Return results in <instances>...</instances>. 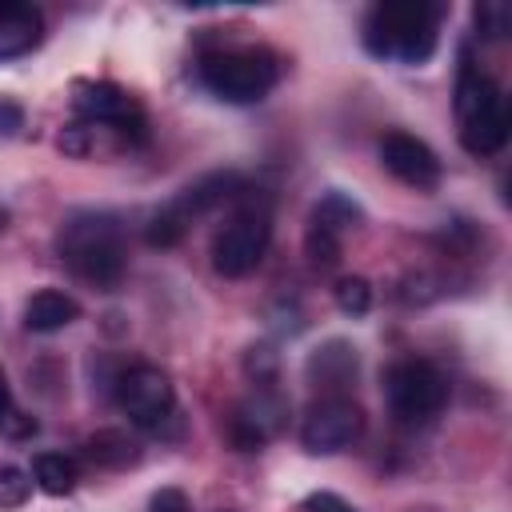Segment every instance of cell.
<instances>
[{
    "label": "cell",
    "mask_w": 512,
    "mask_h": 512,
    "mask_svg": "<svg viewBox=\"0 0 512 512\" xmlns=\"http://www.w3.org/2000/svg\"><path fill=\"white\" fill-rule=\"evenodd\" d=\"M56 252L76 280L100 292H112L128 268L124 228L112 212H72L56 232Z\"/></svg>",
    "instance_id": "6da1fadb"
},
{
    "label": "cell",
    "mask_w": 512,
    "mask_h": 512,
    "mask_svg": "<svg viewBox=\"0 0 512 512\" xmlns=\"http://www.w3.org/2000/svg\"><path fill=\"white\" fill-rule=\"evenodd\" d=\"M436 40H440V4H424V0L376 4L364 20V48L380 60L424 64L432 60Z\"/></svg>",
    "instance_id": "7a4b0ae2"
},
{
    "label": "cell",
    "mask_w": 512,
    "mask_h": 512,
    "mask_svg": "<svg viewBox=\"0 0 512 512\" xmlns=\"http://www.w3.org/2000/svg\"><path fill=\"white\" fill-rule=\"evenodd\" d=\"M456 120H460V144L472 156L500 152L512 124L500 84L468 56L460 60V76H456Z\"/></svg>",
    "instance_id": "3957f363"
},
{
    "label": "cell",
    "mask_w": 512,
    "mask_h": 512,
    "mask_svg": "<svg viewBox=\"0 0 512 512\" xmlns=\"http://www.w3.org/2000/svg\"><path fill=\"white\" fill-rule=\"evenodd\" d=\"M200 84L224 104H256L280 80V56L268 48H220L196 64Z\"/></svg>",
    "instance_id": "277c9868"
},
{
    "label": "cell",
    "mask_w": 512,
    "mask_h": 512,
    "mask_svg": "<svg viewBox=\"0 0 512 512\" xmlns=\"http://www.w3.org/2000/svg\"><path fill=\"white\" fill-rule=\"evenodd\" d=\"M236 200L240 204H236L232 220L212 240V268L224 280H240V276L256 272V264L264 260L268 240H272V208H268V200L244 196V188H240Z\"/></svg>",
    "instance_id": "5b68a950"
},
{
    "label": "cell",
    "mask_w": 512,
    "mask_h": 512,
    "mask_svg": "<svg viewBox=\"0 0 512 512\" xmlns=\"http://www.w3.org/2000/svg\"><path fill=\"white\" fill-rule=\"evenodd\" d=\"M384 400L400 424H432L448 404V380L432 360L408 356L384 372Z\"/></svg>",
    "instance_id": "8992f818"
},
{
    "label": "cell",
    "mask_w": 512,
    "mask_h": 512,
    "mask_svg": "<svg viewBox=\"0 0 512 512\" xmlns=\"http://www.w3.org/2000/svg\"><path fill=\"white\" fill-rule=\"evenodd\" d=\"M240 196V176L236 172H208V176H200L196 184H188L184 192H176L152 220H148V244L152 248H172L184 232H188V224L196 220V216H204V212H212L216 204H224V200H236Z\"/></svg>",
    "instance_id": "52a82bcc"
},
{
    "label": "cell",
    "mask_w": 512,
    "mask_h": 512,
    "mask_svg": "<svg viewBox=\"0 0 512 512\" xmlns=\"http://www.w3.org/2000/svg\"><path fill=\"white\" fill-rule=\"evenodd\" d=\"M112 388H116V404L124 408V416L136 428L160 432L176 416V388H172L168 372L156 368V364H132V368H124Z\"/></svg>",
    "instance_id": "ba28073f"
},
{
    "label": "cell",
    "mask_w": 512,
    "mask_h": 512,
    "mask_svg": "<svg viewBox=\"0 0 512 512\" xmlns=\"http://www.w3.org/2000/svg\"><path fill=\"white\" fill-rule=\"evenodd\" d=\"M364 432V412L352 396L344 392H324L308 404L304 420H300V444L312 456H332L344 452L348 444H356Z\"/></svg>",
    "instance_id": "9c48e42d"
},
{
    "label": "cell",
    "mask_w": 512,
    "mask_h": 512,
    "mask_svg": "<svg viewBox=\"0 0 512 512\" xmlns=\"http://www.w3.org/2000/svg\"><path fill=\"white\" fill-rule=\"evenodd\" d=\"M72 108L80 112L84 124H100L120 140H144V112L136 96H128L112 80H76L72 84Z\"/></svg>",
    "instance_id": "30bf717a"
},
{
    "label": "cell",
    "mask_w": 512,
    "mask_h": 512,
    "mask_svg": "<svg viewBox=\"0 0 512 512\" xmlns=\"http://www.w3.org/2000/svg\"><path fill=\"white\" fill-rule=\"evenodd\" d=\"M380 164L400 184H408L416 192H432L440 184V160H436V152L420 136H412V132H400V128L396 132H384L380 136Z\"/></svg>",
    "instance_id": "8fae6325"
},
{
    "label": "cell",
    "mask_w": 512,
    "mask_h": 512,
    "mask_svg": "<svg viewBox=\"0 0 512 512\" xmlns=\"http://www.w3.org/2000/svg\"><path fill=\"white\" fill-rule=\"evenodd\" d=\"M44 40V16L32 4H0V64L28 56Z\"/></svg>",
    "instance_id": "7c38bea8"
},
{
    "label": "cell",
    "mask_w": 512,
    "mask_h": 512,
    "mask_svg": "<svg viewBox=\"0 0 512 512\" xmlns=\"http://www.w3.org/2000/svg\"><path fill=\"white\" fill-rule=\"evenodd\" d=\"M72 320H80V304L60 292V288H40L28 296L24 304V328L36 332V336H48V332H60L68 328Z\"/></svg>",
    "instance_id": "4fadbf2b"
},
{
    "label": "cell",
    "mask_w": 512,
    "mask_h": 512,
    "mask_svg": "<svg viewBox=\"0 0 512 512\" xmlns=\"http://www.w3.org/2000/svg\"><path fill=\"white\" fill-rule=\"evenodd\" d=\"M84 456L96 464V468H108V472H120V468H132L140 460V444L120 432V428H100L84 440Z\"/></svg>",
    "instance_id": "5bb4252c"
},
{
    "label": "cell",
    "mask_w": 512,
    "mask_h": 512,
    "mask_svg": "<svg viewBox=\"0 0 512 512\" xmlns=\"http://www.w3.org/2000/svg\"><path fill=\"white\" fill-rule=\"evenodd\" d=\"M308 376L320 380L328 392H340V388L356 376V348H348L344 340H328L324 348L312 352V360H308Z\"/></svg>",
    "instance_id": "9a60e30c"
},
{
    "label": "cell",
    "mask_w": 512,
    "mask_h": 512,
    "mask_svg": "<svg viewBox=\"0 0 512 512\" xmlns=\"http://www.w3.org/2000/svg\"><path fill=\"white\" fill-rule=\"evenodd\" d=\"M76 480H80V468L72 456L64 452H36L32 456V484L48 496H68L76 492Z\"/></svg>",
    "instance_id": "2e32d148"
},
{
    "label": "cell",
    "mask_w": 512,
    "mask_h": 512,
    "mask_svg": "<svg viewBox=\"0 0 512 512\" xmlns=\"http://www.w3.org/2000/svg\"><path fill=\"white\" fill-rule=\"evenodd\" d=\"M360 220H364V212H360L344 192H328V196L312 208V224H320V228L336 232L340 240H344L352 228H360Z\"/></svg>",
    "instance_id": "e0dca14e"
},
{
    "label": "cell",
    "mask_w": 512,
    "mask_h": 512,
    "mask_svg": "<svg viewBox=\"0 0 512 512\" xmlns=\"http://www.w3.org/2000/svg\"><path fill=\"white\" fill-rule=\"evenodd\" d=\"M32 432H36V420L16 404L12 384H8V372L0 368V436L4 440H28Z\"/></svg>",
    "instance_id": "ac0fdd59"
},
{
    "label": "cell",
    "mask_w": 512,
    "mask_h": 512,
    "mask_svg": "<svg viewBox=\"0 0 512 512\" xmlns=\"http://www.w3.org/2000/svg\"><path fill=\"white\" fill-rule=\"evenodd\" d=\"M28 496H32V472H24L16 464H0V512L24 508Z\"/></svg>",
    "instance_id": "d6986e66"
},
{
    "label": "cell",
    "mask_w": 512,
    "mask_h": 512,
    "mask_svg": "<svg viewBox=\"0 0 512 512\" xmlns=\"http://www.w3.org/2000/svg\"><path fill=\"white\" fill-rule=\"evenodd\" d=\"M332 296H336V308H340L344 316H364V312L372 308V284H368L364 276H344V280H336Z\"/></svg>",
    "instance_id": "ffe728a7"
},
{
    "label": "cell",
    "mask_w": 512,
    "mask_h": 512,
    "mask_svg": "<svg viewBox=\"0 0 512 512\" xmlns=\"http://www.w3.org/2000/svg\"><path fill=\"white\" fill-rule=\"evenodd\" d=\"M340 248H344V240H340L336 232H328V228H320V224H312V220H308V232H304V252H308V260H312V264L332 268V264L340 260Z\"/></svg>",
    "instance_id": "44dd1931"
},
{
    "label": "cell",
    "mask_w": 512,
    "mask_h": 512,
    "mask_svg": "<svg viewBox=\"0 0 512 512\" xmlns=\"http://www.w3.org/2000/svg\"><path fill=\"white\" fill-rule=\"evenodd\" d=\"M508 24H512V12H508L504 0H484V4H476V28H480L488 40H500V36L508 32Z\"/></svg>",
    "instance_id": "7402d4cb"
},
{
    "label": "cell",
    "mask_w": 512,
    "mask_h": 512,
    "mask_svg": "<svg viewBox=\"0 0 512 512\" xmlns=\"http://www.w3.org/2000/svg\"><path fill=\"white\" fill-rule=\"evenodd\" d=\"M24 128V108L12 96H0V140H12Z\"/></svg>",
    "instance_id": "603a6c76"
},
{
    "label": "cell",
    "mask_w": 512,
    "mask_h": 512,
    "mask_svg": "<svg viewBox=\"0 0 512 512\" xmlns=\"http://www.w3.org/2000/svg\"><path fill=\"white\" fill-rule=\"evenodd\" d=\"M148 512H192V504H188V496L180 488H160L148 500Z\"/></svg>",
    "instance_id": "cb8c5ba5"
},
{
    "label": "cell",
    "mask_w": 512,
    "mask_h": 512,
    "mask_svg": "<svg viewBox=\"0 0 512 512\" xmlns=\"http://www.w3.org/2000/svg\"><path fill=\"white\" fill-rule=\"evenodd\" d=\"M304 512H356L348 500H340L336 492H312L304 500Z\"/></svg>",
    "instance_id": "d4e9b609"
}]
</instances>
